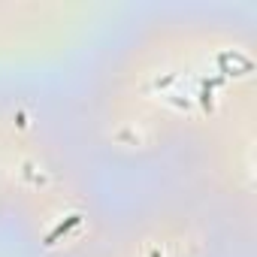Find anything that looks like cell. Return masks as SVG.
<instances>
[{"label":"cell","mask_w":257,"mask_h":257,"mask_svg":"<svg viewBox=\"0 0 257 257\" xmlns=\"http://www.w3.org/2000/svg\"><path fill=\"white\" fill-rule=\"evenodd\" d=\"M79 221H82V215H70V218H67L64 224H58V227H55V230H52V233L46 236V245H55V242H58V239H61V236H64V233L70 230V227H76Z\"/></svg>","instance_id":"obj_1"},{"label":"cell","mask_w":257,"mask_h":257,"mask_svg":"<svg viewBox=\"0 0 257 257\" xmlns=\"http://www.w3.org/2000/svg\"><path fill=\"white\" fill-rule=\"evenodd\" d=\"M152 257H161V254H158V251H152Z\"/></svg>","instance_id":"obj_2"}]
</instances>
